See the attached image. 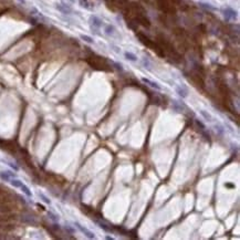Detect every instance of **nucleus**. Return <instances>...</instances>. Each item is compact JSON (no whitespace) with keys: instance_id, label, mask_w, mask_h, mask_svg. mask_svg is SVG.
<instances>
[{"instance_id":"1","label":"nucleus","mask_w":240,"mask_h":240,"mask_svg":"<svg viewBox=\"0 0 240 240\" xmlns=\"http://www.w3.org/2000/svg\"><path fill=\"white\" fill-rule=\"evenodd\" d=\"M89 22H90V28H91V30H92L93 33H94V34H100V29H101V27L103 25L102 19H100L99 17L95 16V14H92V16L90 17Z\"/></svg>"},{"instance_id":"2","label":"nucleus","mask_w":240,"mask_h":240,"mask_svg":"<svg viewBox=\"0 0 240 240\" xmlns=\"http://www.w3.org/2000/svg\"><path fill=\"white\" fill-rule=\"evenodd\" d=\"M221 11L223 17H225V19L227 21H234V20H237V18H238L237 11L234 10V8H231V7H225Z\"/></svg>"},{"instance_id":"3","label":"nucleus","mask_w":240,"mask_h":240,"mask_svg":"<svg viewBox=\"0 0 240 240\" xmlns=\"http://www.w3.org/2000/svg\"><path fill=\"white\" fill-rule=\"evenodd\" d=\"M73 225H74V226H75V227H76V228H78V229H79V230H80L81 232H82V234H84L85 237H87L89 239H94V238H95V234H94V232H92L91 230H89L87 228L83 227V226L81 225L80 222L75 221V222H74V223H73Z\"/></svg>"},{"instance_id":"4","label":"nucleus","mask_w":240,"mask_h":240,"mask_svg":"<svg viewBox=\"0 0 240 240\" xmlns=\"http://www.w3.org/2000/svg\"><path fill=\"white\" fill-rule=\"evenodd\" d=\"M56 8L58 11H60V12L63 13V14H71V13H72L71 7L69 6V5H67V3H64V2H62V3H56Z\"/></svg>"},{"instance_id":"5","label":"nucleus","mask_w":240,"mask_h":240,"mask_svg":"<svg viewBox=\"0 0 240 240\" xmlns=\"http://www.w3.org/2000/svg\"><path fill=\"white\" fill-rule=\"evenodd\" d=\"M176 93L182 99H186L188 96V89L185 85H177L176 86Z\"/></svg>"},{"instance_id":"6","label":"nucleus","mask_w":240,"mask_h":240,"mask_svg":"<svg viewBox=\"0 0 240 240\" xmlns=\"http://www.w3.org/2000/svg\"><path fill=\"white\" fill-rule=\"evenodd\" d=\"M142 81L145 83V84H147L148 86H151L152 89H155V90H158V91H160L162 90V86L157 83V82H154V81L149 80V79H146V78H142Z\"/></svg>"},{"instance_id":"7","label":"nucleus","mask_w":240,"mask_h":240,"mask_svg":"<svg viewBox=\"0 0 240 240\" xmlns=\"http://www.w3.org/2000/svg\"><path fill=\"white\" fill-rule=\"evenodd\" d=\"M115 31H116V29H115V27H114L113 25H105L104 33L106 34V36H110V37L114 36Z\"/></svg>"},{"instance_id":"8","label":"nucleus","mask_w":240,"mask_h":240,"mask_svg":"<svg viewBox=\"0 0 240 240\" xmlns=\"http://www.w3.org/2000/svg\"><path fill=\"white\" fill-rule=\"evenodd\" d=\"M199 113H200L201 117H203L206 122H212V116H211V114H210V113H208V112L205 111V110H200Z\"/></svg>"},{"instance_id":"9","label":"nucleus","mask_w":240,"mask_h":240,"mask_svg":"<svg viewBox=\"0 0 240 240\" xmlns=\"http://www.w3.org/2000/svg\"><path fill=\"white\" fill-rule=\"evenodd\" d=\"M198 5L201 7V8H204V9H206V10H209V11H217V8H216L215 6L208 3V2H199Z\"/></svg>"},{"instance_id":"10","label":"nucleus","mask_w":240,"mask_h":240,"mask_svg":"<svg viewBox=\"0 0 240 240\" xmlns=\"http://www.w3.org/2000/svg\"><path fill=\"white\" fill-rule=\"evenodd\" d=\"M124 56H125V59L129 60V61H132V62L137 61V56H136L134 53L129 52V51H125V52H124Z\"/></svg>"},{"instance_id":"11","label":"nucleus","mask_w":240,"mask_h":240,"mask_svg":"<svg viewBox=\"0 0 240 240\" xmlns=\"http://www.w3.org/2000/svg\"><path fill=\"white\" fill-rule=\"evenodd\" d=\"M9 183L12 185L14 188H20V187L22 186V184H23V183H22L20 179H17L16 177H14V178L10 179V182H9Z\"/></svg>"},{"instance_id":"12","label":"nucleus","mask_w":240,"mask_h":240,"mask_svg":"<svg viewBox=\"0 0 240 240\" xmlns=\"http://www.w3.org/2000/svg\"><path fill=\"white\" fill-rule=\"evenodd\" d=\"M80 39L83 40L84 42L89 43V44H94V40H93L92 37L87 36V34H80Z\"/></svg>"},{"instance_id":"13","label":"nucleus","mask_w":240,"mask_h":240,"mask_svg":"<svg viewBox=\"0 0 240 240\" xmlns=\"http://www.w3.org/2000/svg\"><path fill=\"white\" fill-rule=\"evenodd\" d=\"M20 189H21V191L25 194V196H28V197H32V193H31L30 188H29L28 186H25V184H22V186L20 187Z\"/></svg>"},{"instance_id":"14","label":"nucleus","mask_w":240,"mask_h":240,"mask_svg":"<svg viewBox=\"0 0 240 240\" xmlns=\"http://www.w3.org/2000/svg\"><path fill=\"white\" fill-rule=\"evenodd\" d=\"M0 179L1 180H3V182H7V183H9L10 182V179H11V177H10V175L6 172H0Z\"/></svg>"},{"instance_id":"15","label":"nucleus","mask_w":240,"mask_h":240,"mask_svg":"<svg viewBox=\"0 0 240 240\" xmlns=\"http://www.w3.org/2000/svg\"><path fill=\"white\" fill-rule=\"evenodd\" d=\"M38 195H39V197H40V199H41V200H42V201H43L44 204H47V205H50V204H51V200H50L49 198L47 197V196H45L44 194H42V193H39Z\"/></svg>"},{"instance_id":"16","label":"nucleus","mask_w":240,"mask_h":240,"mask_svg":"<svg viewBox=\"0 0 240 240\" xmlns=\"http://www.w3.org/2000/svg\"><path fill=\"white\" fill-rule=\"evenodd\" d=\"M143 65H144V68H146L147 70H151V67H152V63L148 61L147 58H143Z\"/></svg>"},{"instance_id":"17","label":"nucleus","mask_w":240,"mask_h":240,"mask_svg":"<svg viewBox=\"0 0 240 240\" xmlns=\"http://www.w3.org/2000/svg\"><path fill=\"white\" fill-rule=\"evenodd\" d=\"M215 129H216V132H217L219 135H222V134L225 133V129L222 127L221 125H219V124H218V125H215Z\"/></svg>"},{"instance_id":"18","label":"nucleus","mask_w":240,"mask_h":240,"mask_svg":"<svg viewBox=\"0 0 240 240\" xmlns=\"http://www.w3.org/2000/svg\"><path fill=\"white\" fill-rule=\"evenodd\" d=\"M48 216H49L50 219L53 220V221H58V220H59V216L56 215V214H53V212H51V211L48 212Z\"/></svg>"},{"instance_id":"19","label":"nucleus","mask_w":240,"mask_h":240,"mask_svg":"<svg viewBox=\"0 0 240 240\" xmlns=\"http://www.w3.org/2000/svg\"><path fill=\"white\" fill-rule=\"evenodd\" d=\"M113 63V65L115 67V68L118 70V71H123L124 70V68H123V65L121 64V63H118V62H112Z\"/></svg>"},{"instance_id":"20","label":"nucleus","mask_w":240,"mask_h":240,"mask_svg":"<svg viewBox=\"0 0 240 240\" xmlns=\"http://www.w3.org/2000/svg\"><path fill=\"white\" fill-rule=\"evenodd\" d=\"M100 227L102 228V229H104L105 231H111V228H109L105 223H102V222H99Z\"/></svg>"},{"instance_id":"21","label":"nucleus","mask_w":240,"mask_h":240,"mask_svg":"<svg viewBox=\"0 0 240 240\" xmlns=\"http://www.w3.org/2000/svg\"><path fill=\"white\" fill-rule=\"evenodd\" d=\"M65 229L68 230L70 234H73V232H74V229H73L72 227H71V226H65Z\"/></svg>"},{"instance_id":"22","label":"nucleus","mask_w":240,"mask_h":240,"mask_svg":"<svg viewBox=\"0 0 240 240\" xmlns=\"http://www.w3.org/2000/svg\"><path fill=\"white\" fill-rule=\"evenodd\" d=\"M196 123H197L198 125H199V126H201L203 129H205V125H204V124L201 123V122H199V121H196Z\"/></svg>"},{"instance_id":"23","label":"nucleus","mask_w":240,"mask_h":240,"mask_svg":"<svg viewBox=\"0 0 240 240\" xmlns=\"http://www.w3.org/2000/svg\"><path fill=\"white\" fill-rule=\"evenodd\" d=\"M9 166H11L13 168V169H14V171H18V167L17 166H14V165H13V164H11V163H10V164H9Z\"/></svg>"},{"instance_id":"24","label":"nucleus","mask_w":240,"mask_h":240,"mask_svg":"<svg viewBox=\"0 0 240 240\" xmlns=\"http://www.w3.org/2000/svg\"><path fill=\"white\" fill-rule=\"evenodd\" d=\"M20 3H22V5H25V0H18Z\"/></svg>"},{"instance_id":"25","label":"nucleus","mask_w":240,"mask_h":240,"mask_svg":"<svg viewBox=\"0 0 240 240\" xmlns=\"http://www.w3.org/2000/svg\"><path fill=\"white\" fill-rule=\"evenodd\" d=\"M106 239L107 240H114V238H113V237H110V236H107V237H106Z\"/></svg>"},{"instance_id":"26","label":"nucleus","mask_w":240,"mask_h":240,"mask_svg":"<svg viewBox=\"0 0 240 240\" xmlns=\"http://www.w3.org/2000/svg\"><path fill=\"white\" fill-rule=\"evenodd\" d=\"M225 186H228V187H234V185L232 184H226Z\"/></svg>"},{"instance_id":"27","label":"nucleus","mask_w":240,"mask_h":240,"mask_svg":"<svg viewBox=\"0 0 240 240\" xmlns=\"http://www.w3.org/2000/svg\"><path fill=\"white\" fill-rule=\"evenodd\" d=\"M69 1H70V2H72V3H73V2H75V0H69Z\"/></svg>"}]
</instances>
